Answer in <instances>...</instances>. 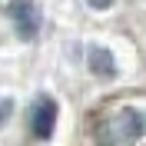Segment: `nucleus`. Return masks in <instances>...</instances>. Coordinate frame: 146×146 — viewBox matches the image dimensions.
Listing matches in <instances>:
<instances>
[{
  "label": "nucleus",
  "mask_w": 146,
  "mask_h": 146,
  "mask_svg": "<svg viewBox=\"0 0 146 146\" xmlns=\"http://www.w3.org/2000/svg\"><path fill=\"white\" fill-rule=\"evenodd\" d=\"M13 27H17V36L20 40H33L36 30H40V13H36V3L33 0H13L7 7Z\"/></svg>",
  "instance_id": "f257e3e1"
},
{
  "label": "nucleus",
  "mask_w": 146,
  "mask_h": 146,
  "mask_svg": "<svg viewBox=\"0 0 146 146\" xmlns=\"http://www.w3.org/2000/svg\"><path fill=\"white\" fill-rule=\"evenodd\" d=\"M3 113H7V103H0V123H3Z\"/></svg>",
  "instance_id": "423d86ee"
},
{
  "label": "nucleus",
  "mask_w": 146,
  "mask_h": 146,
  "mask_svg": "<svg viewBox=\"0 0 146 146\" xmlns=\"http://www.w3.org/2000/svg\"><path fill=\"white\" fill-rule=\"evenodd\" d=\"M139 133H143V123H139L136 113H119L116 116V136H133L136 139Z\"/></svg>",
  "instance_id": "20e7f679"
},
{
  "label": "nucleus",
  "mask_w": 146,
  "mask_h": 146,
  "mask_svg": "<svg viewBox=\"0 0 146 146\" xmlns=\"http://www.w3.org/2000/svg\"><path fill=\"white\" fill-rule=\"evenodd\" d=\"M53 126H56V103L53 100H40L36 110H33V136L36 139H50Z\"/></svg>",
  "instance_id": "f03ea898"
},
{
  "label": "nucleus",
  "mask_w": 146,
  "mask_h": 146,
  "mask_svg": "<svg viewBox=\"0 0 146 146\" xmlns=\"http://www.w3.org/2000/svg\"><path fill=\"white\" fill-rule=\"evenodd\" d=\"M90 70L96 73V76H116V60H113V53L103 50V46H93L90 50Z\"/></svg>",
  "instance_id": "7ed1b4c3"
},
{
  "label": "nucleus",
  "mask_w": 146,
  "mask_h": 146,
  "mask_svg": "<svg viewBox=\"0 0 146 146\" xmlns=\"http://www.w3.org/2000/svg\"><path fill=\"white\" fill-rule=\"evenodd\" d=\"M110 0H90V7H106Z\"/></svg>",
  "instance_id": "39448f33"
}]
</instances>
